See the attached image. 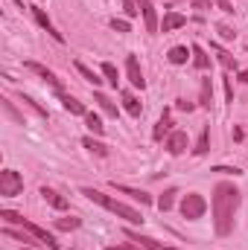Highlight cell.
I'll return each instance as SVG.
<instances>
[{
	"label": "cell",
	"instance_id": "1",
	"mask_svg": "<svg viewBox=\"0 0 248 250\" xmlns=\"http://www.w3.org/2000/svg\"><path fill=\"white\" fill-rule=\"evenodd\" d=\"M240 207V189L228 181H219L210 195V215H213V230L216 236H231L234 233V215Z\"/></svg>",
	"mask_w": 248,
	"mask_h": 250
},
{
	"label": "cell",
	"instance_id": "2",
	"mask_svg": "<svg viewBox=\"0 0 248 250\" xmlns=\"http://www.w3.org/2000/svg\"><path fill=\"white\" fill-rule=\"evenodd\" d=\"M82 195H85L88 201L99 204L102 209H108L111 215H117V218L128 221V224H143V215H140V209L128 207V204H123V201H117V198H111V195L99 192V189H94V187H82Z\"/></svg>",
	"mask_w": 248,
	"mask_h": 250
},
{
	"label": "cell",
	"instance_id": "3",
	"mask_svg": "<svg viewBox=\"0 0 248 250\" xmlns=\"http://www.w3.org/2000/svg\"><path fill=\"white\" fill-rule=\"evenodd\" d=\"M0 218H3V224H12V227H24L26 233H32L44 248H50V250H62V245L56 242V236L53 233H47L44 227H38L35 221H29V218H24L21 212H12V209H0Z\"/></svg>",
	"mask_w": 248,
	"mask_h": 250
},
{
	"label": "cell",
	"instance_id": "4",
	"mask_svg": "<svg viewBox=\"0 0 248 250\" xmlns=\"http://www.w3.org/2000/svg\"><path fill=\"white\" fill-rule=\"evenodd\" d=\"M204 212H207V201L198 192H187L184 198H181V215H184L187 221H198Z\"/></svg>",
	"mask_w": 248,
	"mask_h": 250
},
{
	"label": "cell",
	"instance_id": "5",
	"mask_svg": "<svg viewBox=\"0 0 248 250\" xmlns=\"http://www.w3.org/2000/svg\"><path fill=\"white\" fill-rule=\"evenodd\" d=\"M123 236L131 242L134 250H181V248H173V245H164V242H155L152 236H140L137 230H123Z\"/></svg>",
	"mask_w": 248,
	"mask_h": 250
},
{
	"label": "cell",
	"instance_id": "6",
	"mask_svg": "<svg viewBox=\"0 0 248 250\" xmlns=\"http://www.w3.org/2000/svg\"><path fill=\"white\" fill-rule=\"evenodd\" d=\"M21 192H24V178L15 169H3L0 172V195L3 198H15Z\"/></svg>",
	"mask_w": 248,
	"mask_h": 250
},
{
	"label": "cell",
	"instance_id": "7",
	"mask_svg": "<svg viewBox=\"0 0 248 250\" xmlns=\"http://www.w3.org/2000/svg\"><path fill=\"white\" fill-rule=\"evenodd\" d=\"M26 70H29V73H35L38 79H44V82H47V84H50L59 96H64V93H67V90H64V84H62V79H59L50 67H44V64H38V62H26Z\"/></svg>",
	"mask_w": 248,
	"mask_h": 250
},
{
	"label": "cell",
	"instance_id": "8",
	"mask_svg": "<svg viewBox=\"0 0 248 250\" xmlns=\"http://www.w3.org/2000/svg\"><path fill=\"white\" fill-rule=\"evenodd\" d=\"M29 12H32L35 23H38V26H41V29H44V32H47V35H50L53 41H59V44H64V35L59 32V29H56V23L50 21V15H47V12H44L41 6H35V3H32V6H29Z\"/></svg>",
	"mask_w": 248,
	"mask_h": 250
},
{
	"label": "cell",
	"instance_id": "9",
	"mask_svg": "<svg viewBox=\"0 0 248 250\" xmlns=\"http://www.w3.org/2000/svg\"><path fill=\"white\" fill-rule=\"evenodd\" d=\"M137 6H140V15H143V26H146V32H149V35H158L161 23H158L155 3H152V0H137Z\"/></svg>",
	"mask_w": 248,
	"mask_h": 250
},
{
	"label": "cell",
	"instance_id": "10",
	"mask_svg": "<svg viewBox=\"0 0 248 250\" xmlns=\"http://www.w3.org/2000/svg\"><path fill=\"white\" fill-rule=\"evenodd\" d=\"M125 79L131 82V87H146V79H143V70H140V62L137 56H125Z\"/></svg>",
	"mask_w": 248,
	"mask_h": 250
},
{
	"label": "cell",
	"instance_id": "11",
	"mask_svg": "<svg viewBox=\"0 0 248 250\" xmlns=\"http://www.w3.org/2000/svg\"><path fill=\"white\" fill-rule=\"evenodd\" d=\"M187 146H190V140H187L184 131H173L170 137H167V143H164V148L173 154V157H178V154H184Z\"/></svg>",
	"mask_w": 248,
	"mask_h": 250
},
{
	"label": "cell",
	"instance_id": "12",
	"mask_svg": "<svg viewBox=\"0 0 248 250\" xmlns=\"http://www.w3.org/2000/svg\"><path fill=\"white\" fill-rule=\"evenodd\" d=\"M111 187L117 189V192H123V195H128L131 201H137V204H143V207H149V204H155V198L149 195V192H143V189H134V187H125V184H111Z\"/></svg>",
	"mask_w": 248,
	"mask_h": 250
},
{
	"label": "cell",
	"instance_id": "13",
	"mask_svg": "<svg viewBox=\"0 0 248 250\" xmlns=\"http://www.w3.org/2000/svg\"><path fill=\"white\" fill-rule=\"evenodd\" d=\"M41 198H44L53 209H59V212H64V209H67V198H64L62 192H56L53 187H41Z\"/></svg>",
	"mask_w": 248,
	"mask_h": 250
},
{
	"label": "cell",
	"instance_id": "14",
	"mask_svg": "<svg viewBox=\"0 0 248 250\" xmlns=\"http://www.w3.org/2000/svg\"><path fill=\"white\" fill-rule=\"evenodd\" d=\"M120 99H123V108H125V114H128V117H134V120H137V117L143 114V105H140V99H137L131 90H120Z\"/></svg>",
	"mask_w": 248,
	"mask_h": 250
},
{
	"label": "cell",
	"instance_id": "15",
	"mask_svg": "<svg viewBox=\"0 0 248 250\" xmlns=\"http://www.w3.org/2000/svg\"><path fill=\"white\" fill-rule=\"evenodd\" d=\"M181 26H187V15H181V12H167L164 21H161V32H173V29H181Z\"/></svg>",
	"mask_w": 248,
	"mask_h": 250
},
{
	"label": "cell",
	"instance_id": "16",
	"mask_svg": "<svg viewBox=\"0 0 248 250\" xmlns=\"http://www.w3.org/2000/svg\"><path fill=\"white\" fill-rule=\"evenodd\" d=\"M3 233H6V236H12V239H18V242H24V245H29V248H35V245H41V242H38V239H35L32 233H26L24 227H18V230H15L12 224H6V230H3Z\"/></svg>",
	"mask_w": 248,
	"mask_h": 250
},
{
	"label": "cell",
	"instance_id": "17",
	"mask_svg": "<svg viewBox=\"0 0 248 250\" xmlns=\"http://www.w3.org/2000/svg\"><path fill=\"white\" fill-rule=\"evenodd\" d=\"M190 50H193V67H196L198 73H204V70H210V56H207V50H204V47H198V44H193Z\"/></svg>",
	"mask_w": 248,
	"mask_h": 250
},
{
	"label": "cell",
	"instance_id": "18",
	"mask_svg": "<svg viewBox=\"0 0 248 250\" xmlns=\"http://www.w3.org/2000/svg\"><path fill=\"white\" fill-rule=\"evenodd\" d=\"M59 99H62V108H64V111H70V114H76V117H85V114H88V108H85L76 96L64 93V96H59Z\"/></svg>",
	"mask_w": 248,
	"mask_h": 250
},
{
	"label": "cell",
	"instance_id": "19",
	"mask_svg": "<svg viewBox=\"0 0 248 250\" xmlns=\"http://www.w3.org/2000/svg\"><path fill=\"white\" fill-rule=\"evenodd\" d=\"M170 134H173V117H170V114H164V117L155 123L152 140H164V137H170Z\"/></svg>",
	"mask_w": 248,
	"mask_h": 250
},
{
	"label": "cell",
	"instance_id": "20",
	"mask_svg": "<svg viewBox=\"0 0 248 250\" xmlns=\"http://www.w3.org/2000/svg\"><path fill=\"white\" fill-rule=\"evenodd\" d=\"M76 70H79V76H82L85 82H91V84H94V90H97V87H99V84L105 82V79H102V76H99L97 70H91L88 64H82V62H76Z\"/></svg>",
	"mask_w": 248,
	"mask_h": 250
},
{
	"label": "cell",
	"instance_id": "21",
	"mask_svg": "<svg viewBox=\"0 0 248 250\" xmlns=\"http://www.w3.org/2000/svg\"><path fill=\"white\" fill-rule=\"evenodd\" d=\"M190 56H193V50H190V47H173L167 59H170V64L181 67V64H187V62H190Z\"/></svg>",
	"mask_w": 248,
	"mask_h": 250
},
{
	"label": "cell",
	"instance_id": "22",
	"mask_svg": "<svg viewBox=\"0 0 248 250\" xmlns=\"http://www.w3.org/2000/svg\"><path fill=\"white\" fill-rule=\"evenodd\" d=\"M210 102H213V87H210V76H204L201 79V87H198V105L201 108H210Z\"/></svg>",
	"mask_w": 248,
	"mask_h": 250
},
{
	"label": "cell",
	"instance_id": "23",
	"mask_svg": "<svg viewBox=\"0 0 248 250\" xmlns=\"http://www.w3.org/2000/svg\"><path fill=\"white\" fill-rule=\"evenodd\" d=\"M207 146H210V125L201 128V134H198V140H196V146H193V154H196V157L207 154Z\"/></svg>",
	"mask_w": 248,
	"mask_h": 250
},
{
	"label": "cell",
	"instance_id": "24",
	"mask_svg": "<svg viewBox=\"0 0 248 250\" xmlns=\"http://www.w3.org/2000/svg\"><path fill=\"white\" fill-rule=\"evenodd\" d=\"M175 195H178L175 189H167V192H161V195H158V201H155V207H158L161 212H170V209L175 207Z\"/></svg>",
	"mask_w": 248,
	"mask_h": 250
},
{
	"label": "cell",
	"instance_id": "25",
	"mask_svg": "<svg viewBox=\"0 0 248 250\" xmlns=\"http://www.w3.org/2000/svg\"><path fill=\"white\" fill-rule=\"evenodd\" d=\"M82 146H85L91 154H97V157H105V154H108V146L99 143V140H94V137H82Z\"/></svg>",
	"mask_w": 248,
	"mask_h": 250
},
{
	"label": "cell",
	"instance_id": "26",
	"mask_svg": "<svg viewBox=\"0 0 248 250\" xmlns=\"http://www.w3.org/2000/svg\"><path fill=\"white\" fill-rule=\"evenodd\" d=\"M210 50L216 53V59H219V64H222V67H225V73H231V70H237V62H234V56H231V53H225V50H222L219 44H213Z\"/></svg>",
	"mask_w": 248,
	"mask_h": 250
},
{
	"label": "cell",
	"instance_id": "27",
	"mask_svg": "<svg viewBox=\"0 0 248 250\" xmlns=\"http://www.w3.org/2000/svg\"><path fill=\"white\" fill-rule=\"evenodd\" d=\"M99 73L105 76V82H108L111 87H120V70H117V67H114L111 62L102 64V67H99Z\"/></svg>",
	"mask_w": 248,
	"mask_h": 250
},
{
	"label": "cell",
	"instance_id": "28",
	"mask_svg": "<svg viewBox=\"0 0 248 250\" xmlns=\"http://www.w3.org/2000/svg\"><path fill=\"white\" fill-rule=\"evenodd\" d=\"M94 99H97V105H99V108H102L108 117H117V105H114V102H111V99H108L102 90H94Z\"/></svg>",
	"mask_w": 248,
	"mask_h": 250
},
{
	"label": "cell",
	"instance_id": "29",
	"mask_svg": "<svg viewBox=\"0 0 248 250\" xmlns=\"http://www.w3.org/2000/svg\"><path fill=\"white\" fill-rule=\"evenodd\" d=\"M85 125H88V131H91V134H97V137H102V134H105V125H102V120H99L97 114H91V111L85 114Z\"/></svg>",
	"mask_w": 248,
	"mask_h": 250
},
{
	"label": "cell",
	"instance_id": "30",
	"mask_svg": "<svg viewBox=\"0 0 248 250\" xmlns=\"http://www.w3.org/2000/svg\"><path fill=\"white\" fill-rule=\"evenodd\" d=\"M79 224H82V221H79V218H73V215L56 218V230H64V233H67V230H79Z\"/></svg>",
	"mask_w": 248,
	"mask_h": 250
},
{
	"label": "cell",
	"instance_id": "31",
	"mask_svg": "<svg viewBox=\"0 0 248 250\" xmlns=\"http://www.w3.org/2000/svg\"><path fill=\"white\" fill-rule=\"evenodd\" d=\"M120 6H123V15L128 21H134L137 15H140V6H137V0H120Z\"/></svg>",
	"mask_w": 248,
	"mask_h": 250
},
{
	"label": "cell",
	"instance_id": "32",
	"mask_svg": "<svg viewBox=\"0 0 248 250\" xmlns=\"http://www.w3.org/2000/svg\"><path fill=\"white\" fill-rule=\"evenodd\" d=\"M21 102H26V105H29V108H32L38 117H47V108H41V105H38V102H32L29 96H21Z\"/></svg>",
	"mask_w": 248,
	"mask_h": 250
},
{
	"label": "cell",
	"instance_id": "33",
	"mask_svg": "<svg viewBox=\"0 0 248 250\" xmlns=\"http://www.w3.org/2000/svg\"><path fill=\"white\" fill-rule=\"evenodd\" d=\"M111 29H117V32H128L131 26H128V21H123V18H111Z\"/></svg>",
	"mask_w": 248,
	"mask_h": 250
},
{
	"label": "cell",
	"instance_id": "34",
	"mask_svg": "<svg viewBox=\"0 0 248 250\" xmlns=\"http://www.w3.org/2000/svg\"><path fill=\"white\" fill-rule=\"evenodd\" d=\"M0 102H3V108H6V114H9V117H12L15 123H21V117H18V111L12 108V102H9V99H0Z\"/></svg>",
	"mask_w": 248,
	"mask_h": 250
},
{
	"label": "cell",
	"instance_id": "35",
	"mask_svg": "<svg viewBox=\"0 0 248 250\" xmlns=\"http://www.w3.org/2000/svg\"><path fill=\"white\" fill-rule=\"evenodd\" d=\"M175 108H178V111H187V114H190V111H193L196 105H193L190 99H175Z\"/></svg>",
	"mask_w": 248,
	"mask_h": 250
},
{
	"label": "cell",
	"instance_id": "36",
	"mask_svg": "<svg viewBox=\"0 0 248 250\" xmlns=\"http://www.w3.org/2000/svg\"><path fill=\"white\" fill-rule=\"evenodd\" d=\"M216 6H219L225 15H234V6H231V0H216Z\"/></svg>",
	"mask_w": 248,
	"mask_h": 250
},
{
	"label": "cell",
	"instance_id": "37",
	"mask_svg": "<svg viewBox=\"0 0 248 250\" xmlns=\"http://www.w3.org/2000/svg\"><path fill=\"white\" fill-rule=\"evenodd\" d=\"M219 35H222L225 41H234V29H228V26H219Z\"/></svg>",
	"mask_w": 248,
	"mask_h": 250
},
{
	"label": "cell",
	"instance_id": "38",
	"mask_svg": "<svg viewBox=\"0 0 248 250\" xmlns=\"http://www.w3.org/2000/svg\"><path fill=\"white\" fill-rule=\"evenodd\" d=\"M240 82H243V84H248V70H240Z\"/></svg>",
	"mask_w": 248,
	"mask_h": 250
},
{
	"label": "cell",
	"instance_id": "39",
	"mask_svg": "<svg viewBox=\"0 0 248 250\" xmlns=\"http://www.w3.org/2000/svg\"><path fill=\"white\" fill-rule=\"evenodd\" d=\"M105 250H128V248H105Z\"/></svg>",
	"mask_w": 248,
	"mask_h": 250
},
{
	"label": "cell",
	"instance_id": "40",
	"mask_svg": "<svg viewBox=\"0 0 248 250\" xmlns=\"http://www.w3.org/2000/svg\"><path fill=\"white\" fill-rule=\"evenodd\" d=\"M170 3H178V0H170Z\"/></svg>",
	"mask_w": 248,
	"mask_h": 250
}]
</instances>
